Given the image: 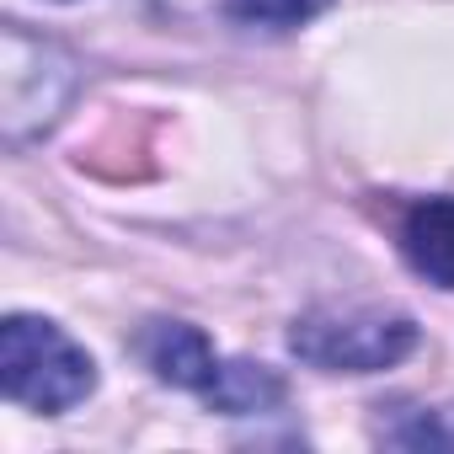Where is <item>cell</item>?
<instances>
[{
  "label": "cell",
  "instance_id": "obj_2",
  "mask_svg": "<svg viewBox=\"0 0 454 454\" xmlns=\"http://www.w3.org/2000/svg\"><path fill=\"white\" fill-rule=\"evenodd\" d=\"M0 380L27 411L59 417L97 390V364L43 316H6L0 326Z\"/></svg>",
  "mask_w": 454,
  "mask_h": 454
},
{
  "label": "cell",
  "instance_id": "obj_3",
  "mask_svg": "<svg viewBox=\"0 0 454 454\" xmlns=\"http://www.w3.org/2000/svg\"><path fill=\"white\" fill-rule=\"evenodd\" d=\"M75 91V59L54 43L43 75H27V59L17 49H6V139L22 145L27 134L49 129L59 118V107Z\"/></svg>",
  "mask_w": 454,
  "mask_h": 454
},
{
  "label": "cell",
  "instance_id": "obj_1",
  "mask_svg": "<svg viewBox=\"0 0 454 454\" xmlns=\"http://www.w3.org/2000/svg\"><path fill=\"white\" fill-rule=\"evenodd\" d=\"M289 348L321 374H380L417 348V321L385 305H316L294 321Z\"/></svg>",
  "mask_w": 454,
  "mask_h": 454
},
{
  "label": "cell",
  "instance_id": "obj_5",
  "mask_svg": "<svg viewBox=\"0 0 454 454\" xmlns=\"http://www.w3.org/2000/svg\"><path fill=\"white\" fill-rule=\"evenodd\" d=\"M401 257L417 278L454 289V198H417L401 219Z\"/></svg>",
  "mask_w": 454,
  "mask_h": 454
},
{
  "label": "cell",
  "instance_id": "obj_4",
  "mask_svg": "<svg viewBox=\"0 0 454 454\" xmlns=\"http://www.w3.org/2000/svg\"><path fill=\"white\" fill-rule=\"evenodd\" d=\"M139 358L155 369V380H166L176 390H192V395H203L214 385L219 364H224V358H214L208 337L187 321H150L139 332Z\"/></svg>",
  "mask_w": 454,
  "mask_h": 454
},
{
  "label": "cell",
  "instance_id": "obj_8",
  "mask_svg": "<svg viewBox=\"0 0 454 454\" xmlns=\"http://www.w3.org/2000/svg\"><path fill=\"white\" fill-rule=\"evenodd\" d=\"M332 0H231V12L252 27H300L310 17H321Z\"/></svg>",
  "mask_w": 454,
  "mask_h": 454
},
{
  "label": "cell",
  "instance_id": "obj_6",
  "mask_svg": "<svg viewBox=\"0 0 454 454\" xmlns=\"http://www.w3.org/2000/svg\"><path fill=\"white\" fill-rule=\"evenodd\" d=\"M284 380L268 364H247V358H224L214 385L203 390V401L224 417H257V411H278L284 406Z\"/></svg>",
  "mask_w": 454,
  "mask_h": 454
},
{
  "label": "cell",
  "instance_id": "obj_7",
  "mask_svg": "<svg viewBox=\"0 0 454 454\" xmlns=\"http://www.w3.org/2000/svg\"><path fill=\"white\" fill-rule=\"evenodd\" d=\"M385 443L401 449H454V406H422V411H401V422L380 427Z\"/></svg>",
  "mask_w": 454,
  "mask_h": 454
}]
</instances>
